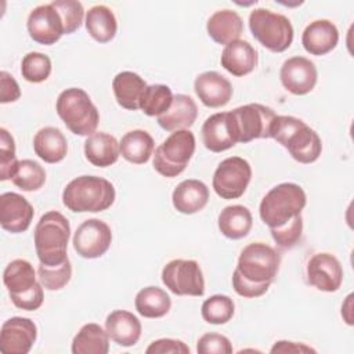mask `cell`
I'll return each instance as SVG.
<instances>
[{
    "instance_id": "6da1fadb",
    "label": "cell",
    "mask_w": 354,
    "mask_h": 354,
    "mask_svg": "<svg viewBox=\"0 0 354 354\" xmlns=\"http://www.w3.org/2000/svg\"><path fill=\"white\" fill-rule=\"evenodd\" d=\"M270 138L288 149L299 163L315 162L322 152V141L315 130L301 119L289 115H277L270 127Z\"/></svg>"
},
{
    "instance_id": "7a4b0ae2",
    "label": "cell",
    "mask_w": 354,
    "mask_h": 354,
    "mask_svg": "<svg viewBox=\"0 0 354 354\" xmlns=\"http://www.w3.org/2000/svg\"><path fill=\"white\" fill-rule=\"evenodd\" d=\"M116 198L111 181L98 176H79L62 191V203L75 213H98L109 209Z\"/></svg>"
},
{
    "instance_id": "3957f363",
    "label": "cell",
    "mask_w": 354,
    "mask_h": 354,
    "mask_svg": "<svg viewBox=\"0 0 354 354\" xmlns=\"http://www.w3.org/2000/svg\"><path fill=\"white\" fill-rule=\"evenodd\" d=\"M71 225L68 218L57 212L44 213L35 227L33 242L37 259L44 266H58L68 260Z\"/></svg>"
},
{
    "instance_id": "277c9868",
    "label": "cell",
    "mask_w": 354,
    "mask_h": 354,
    "mask_svg": "<svg viewBox=\"0 0 354 354\" xmlns=\"http://www.w3.org/2000/svg\"><path fill=\"white\" fill-rule=\"evenodd\" d=\"M307 205L304 189L295 183H281L272 187L261 199L259 214L270 228H278L301 214Z\"/></svg>"
},
{
    "instance_id": "5b68a950",
    "label": "cell",
    "mask_w": 354,
    "mask_h": 354,
    "mask_svg": "<svg viewBox=\"0 0 354 354\" xmlns=\"http://www.w3.org/2000/svg\"><path fill=\"white\" fill-rule=\"evenodd\" d=\"M55 111L65 126L76 136L88 137L98 127V109L83 88L69 87L61 91L55 101Z\"/></svg>"
},
{
    "instance_id": "8992f818",
    "label": "cell",
    "mask_w": 354,
    "mask_h": 354,
    "mask_svg": "<svg viewBox=\"0 0 354 354\" xmlns=\"http://www.w3.org/2000/svg\"><path fill=\"white\" fill-rule=\"evenodd\" d=\"M253 37L272 53H283L293 41V26L288 17L267 8H254L249 14Z\"/></svg>"
},
{
    "instance_id": "52a82bcc",
    "label": "cell",
    "mask_w": 354,
    "mask_h": 354,
    "mask_svg": "<svg viewBox=\"0 0 354 354\" xmlns=\"http://www.w3.org/2000/svg\"><path fill=\"white\" fill-rule=\"evenodd\" d=\"M275 112L261 104H246L227 112V122L235 144L270 138V127Z\"/></svg>"
},
{
    "instance_id": "ba28073f",
    "label": "cell",
    "mask_w": 354,
    "mask_h": 354,
    "mask_svg": "<svg viewBox=\"0 0 354 354\" xmlns=\"http://www.w3.org/2000/svg\"><path fill=\"white\" fill-rule=\"evenodd\" d=\"M196 147L195 136L191 130L173 131L153 153V169L163 177H177L191 160Z\"/></svg>"
},
{
    "instance_id": "9c48e42d",
    "label": "cell",
    "mask_w": 354,
    "mask_h": 354,
    "mask_svg": "<svg viewBox=\"0 0 354 354\" xmlns=\"http://www.w3.org/2000/svg\"><path fill=\"white\" fill-rule=\"evenodd\" d=\"M281 264L279 253L267 243L253 242L245 246L238 257L236 271L253 283L271 285Z\"/></svg>"
},
{
    "instance_id": "30bf717a",
    "label": "cell",
    "mask_w": 354,
    "mask_h": 354,
    "mask_svg": "<svg viewBox=\"0 0 354 354\" xmlns=\"http://www.w3.org/2000/svg\"><path fill=\"white\" fill-rule=\"evenodd\" d=\"M163 285L177 296H203L205 278L195 260L174 259L162 268Z\"/></svg>"
},
{
    "instance_id": "8fae6325",
    "label": "cell",
    "mask_w": 354,
    "mask_h": 354,
    "mask_svg": "<svg viewBox=\"0 0 354 354\" xmlns=\"http://www.w3.org/2000/svg\"><path fill=\"white\" fill-rule=\"evenodd\" d=\"M250 180V163L241 156H230L214 170L212 185L220 198L238 199L245 194Z\"/></svg>"
},
{
    "instance_id": "7c38bea8",
    "label": "cell",
    "mask_w": 354,
    "mask_h": 354,
    "mask_svg": "<svg viewBox=\"0 0 354 354\" xmlns=\"http://www.w3.org/2000/svg\"><path fill=\"white\" fill-rule=\"evenodd\" d=\"M72 243L79 256L84 259H98L108 252L112 243V231L105 221L88 218L75 231Z\"/></svg>"
},
{
    "instance_id": "4fadbf2b",
    "label": "cell",
    "mask_w": 354,
    "mask_h": 354,
    "mask_svg": "<svg viewBox=\"0 0 354 354\" xmlns=\"http://www.w3.org/2000/svg\"><path fill=\"white\" fill-rule=\"evenodd\" d=\"M26 28L30 39L43 46L55 44L65 35L62 18L51 3L35 7L28 15Z\"/></svg>"
},
{
    "instance_id": "5bb4252c",
    "label": "cell",
    "mask_w": 354,
    "mask_h": 354,
    "mask_svg": "<svg viewBox=\"0 0 354 354\" xmlns=\"http://www.w3.org/2000/svg\"><path fill=\"white\" fill-rule=\"evenodd\" d=\"M279 79L283 88L290 94L306 95L314 90L318 80V71L311 59L295 55L282 64Z\"/></svg>"
},
{
    "instance_id": "9a60e30c",
    "label": "cell",
    "mask_w": 354,
    "mask_h": 354,
    "mask_svg": "<svg viewBox=\"0 0 354 354\" xmlns=\"http://www.w3.org/2000/svg\"><path fill=\"white\" fill-rule=\"evenodd\" d=\"M37 339V326L30 318L11 317L1 325L0 350L6 354H28Z\"/></svg>"
},
{
    "instance_id": "2e32d148",
    "label": "cell",
    "mask_w": 354,
    "mask_h": 354,
    "mask_svg": "<svg viewBox=\"0 0 354 354\" xmlns=\"http://www.w3.org/2000/svg\"><path fill=\"white\" fill-rule=\"evenodd\" d=\"M307 279L321 292H336L343 282V267L332 253H317L307 263Z\"/></svg>"
},
{
    "instance_id": "e0dca14e",
    "label": "cell",
    "mask_w": 354,
    "mask_h": 354,
    "mask_svg": "<svg viewBox=\"0 0 354 354\" xmlns=\"http://www.w3.org/2000/svg\"><path fill=\"white\" fill-rule=\"evenodd\" d=\"M35 210L30 202L17 194L4 192L0 195V225L11 234L25 232L33 220Z\"/></svg>"
},
{
    "instance_id": "ac0fdd59",
    "label": "cell",
    "mask_w": 354,
    "mask_h": 354,
    "mask_svg": "<svg viewBox=\"0 0 354 354\" xmlns=\"http://www.w3.org/2000/svg\"><path fill=\"white\" fill-rule=\"evenodd\" d=\"M194 90L201 102L207 108H221L232 97V86L227 77L216 71H206L196 76Z\"/></svg>"
},
{
    "instance_id": "d6986e66",
    "label": "cell",
    "mask_w": 354,
    "mask_h": 354,
    "mask_svg": "<svg viewBox=\"0 0 354 354\" xmlns=\"http://www.w3.org/2000/svg\"><path fill=\"white\" fill-rule=\"evenodd\" d=\"M339 43V30L329 19L310 22L301 35V44L311 55H325Z\"/></svg>"
},
{
    "instance_id": "ffe728a7",
    "label": "cell",
    "mask_w": 354,
    "mask_h": 354,
    "mask_svg": "<svg viewBox=\"0 0 354 354\" xmlns=\"http://www.w3.org/2000/svg\"><path fill=\"white\" fill-rule=\"evenodd\" d=\"M221 66L232 76L242 77L254 71L259 62L257 50L246 40H235L228 43L220 58Z\"/></svg>"
},
{
    "instance_id": "44dd1931",
    "label": "cell",
    "mask_w": 354,
    "mask_h": 354,
    "mask_svg": "<svg viewBox=\"0 0 354 354\" xmlns=\"http://www.w3.org/2000/svg\"><path fill=\"white\" fill-rule=\"evenodd\" d=\"M141 329L140 319L126 310H115L105 319L109 339L122 347L134 346L141 337Z\"/></svg>"
},
{
    "instance_id": "7402d4cb",
    "label": "cell",
    "mask_w": 354,
    "mask_h": 354,
    "mask_svg": "<svg viewBox=\"0 0 354 354\" xmlns=\"http://www.w3.org/2000/svg\"><path fill=\"white\" fill-rule=\"evenodd\" d=\"M171 202L174 209L183 214L198 213L209 202V188L201 180H184L174 188Z\"/></svg>"
},
{
    "instance_id": "603a6c76",
    "label": "cell",
    "mask_w": 354,
    "mask_h": 354,
    "mask_svg": "<svg viewBox=\"0 0 354 354\" xmlns=\"http://www.w3.org/2000/svg\"><path fill=\"white\" fill-rule=\"evenodd\" d=\"M198 116L196 102L187 94H176L170 108L158 116V124L166 131L189 129Z\"/></svg>"
},
{
    "instance_id": "cb8c5ba5",
    "label": "cell",
    "mask_w": 354,
    "mask_h": 354,
    "mask_svg": "<svg viewBox=\"0 0 354 354\" xmlns=\"http://www.w3.org/2000/svg\"><path fill=\"white\" fill-rule=\"evenodd\" d=\"M206 30L213 41L227 46L231 41L239 40V36L243 33V21L234 10H218L207 19Z\"/></svg>"
},
{
    "instance_id": "d4e9b609",
    "label": "cell",
    "mask_w": 354,
    "mask_h": 354,
    "mask_svg": "<svg viewBox=\"0 0 354 354\" xmlns=\"http://www.w3.org/2000/svg\"><path fill=\"white\" fill-rule=\"evenodd\" d=\"M120 145L118 140L105 131H95L84 141V156L97 167H108L118 162Z\"/></svg>"
},
{
    "instance_id": "484cf974",
    "label": "cell",
    "mask_w": 354,
    "mask_h": 354,
    "mask_svg": "<svg viewBox=\"0 0 354 354\" xmlns=\"http://www.w3.org/2000/svg\"><path fill=\"white\" fill-rule=\"evenodd\" d=\"M33 151L46 163H58L68 152L66 137L58 127H43L33 137Z\"/></svg>"
},
{
    "instance_id": "4316f807",
    "label": "cell",
    "mask_w": 354,
    "mask_h": 354,
    "mask_svg": "<svg viewBox=\"0 0 354 354\" xmlns=\"http://www.w3.org/2000/svg\"><path fill=\"white\" fill-rule=\"evenodd\" d=\"M147 86L145 80L131 71L119 72L112 80V90L116 102L127 111L140 109V98Z\"/></svg>"
},
{
    "instance_id": "83f0119b",
    "label": "cell",
    "mask_w": 354,
    "mask_h": 354,
    "mask_svg": "<svg viewBox=\"0 0 354 354\" xmlns=\"http://www.w3.org/2000/svg\"><path fill=\"white\" fill-rule=\"evenodd\" d=\"M217 225L220 232L228 239H242L245 238L253 225V217L250 210L243 205L225 206L218 217Z\"/></svg>"
},
{
    "instance_id": "f1b7e54d",
    "label": "cell",
    "mask_w": 354,
    "mask_h": 354,
    "mask_svg": "<svg viewBox=\"0 0 354 354\" xmlns=\"http://www.w3.org/2000/svg\"><path fill=\"white\" fill-rule=\"evenodd\" d=\"M201 133L203 145L212 152H223L236 145L228 127L227 112L210 115L203 122Z\"/></svg>"
},
{
    "instance_id": "f546056e",
    "label": "cell",
    "mask_w": 354,
    "mask_h": 354,
    "mask_svg": "<svg viewBox=\"0 0 354 354\" xmlns=\"http://www.w3.org/2000/svg\"><path fill=\"white\" fill-rule=\"evenodd\" d=\"M84 25L88 35L98 43L111 41L118 32L116 17L113 11L104 4H97L86 12Z\"/></svg>"
},
{
    "instance_id": "4dcf8cb0",
    "label": "cell",
    "mask_w": 354,
    "mask_h": 354,
    "mask_svg": "<svg viewBox=\"0 0 354 354\" xmlns=\"http://www.w3.org/2000/svg\"><path fill=\"white\" fill-rule=\"evenodd\" d=\"M120 155L130 163L144 165L153 155L155 142L152 136L141 129L127 131L120 142Z\"/></svg>"
},
{
    "instance_id": "1f68e13d",
    "label": "cell",
    "mask_w": 354,
    "mask_h": 354,
    "mask_svg": "<svg viewBox=\"0 0 354 354\" xmlns=\"http://www.w3.org/2000/svg\"><path fill=\"white\" fill-rule=\"evenodd\" d=\"M71 350L73 354H106L109 351V335L95 322L84 324L75 335Z\"/></svg>"
},
{
    "instance_id": "d6a6232c",
    "label": "cell",
    "mask_w": 354,
    "mask_h": 354,
    "mask_svg": "<svg viewBox=\"0 0 354 354\" xmlns=\"http://www.w3.org/2000/svg\"><path fill=\"white\" fill-rule=\"evenodd\" d=\"M33 266L25 259H15L3 271V282L8 295H21L30 290L39 281Z\"/></svg>"
},
{
    "instance_id": "836d02e7",
    "label": "cell",
    "mask_w": 354,
    "mask_h": 354,
    "mask_svg": "<svg viewBox=\"0 0 354 354\" xmlns=\"http://www.w3.org/2000/svg\"><path fill=\"white\" fill-rule=\"evenodd\" d=\"M134 306L144 318H162L170 311L171 299L162 288L147 286L136 295Z\"/></svg>"
},
{
    "instance_id": "e575fe53",
    "label": "cell",
    "mask_w": 354,
    "mask_h": 354,
    "mask_svg": "<svg viewBox=\"0 0 354 354\" xmlns=\"http://www.w3.org/2000/svg\"><path fill=\"white\" fill-rule=\"evenodd\" d=\"M171 88L166 84H149L145 87L138 108L147 116H160L165 113L173 102Z\"/></svg>"
},
{
    "instance_id": "d590c367",
    "label": "cell",
    "mask_w": 354,
    "mask_h": 354,
    "mask_svg": "<svg viewBox=\"0 0 354 354\" xmlns=\"http://www.w3.org/2000/svg\"><path fill=\"white\" fill-rule=\"evenodd\" d=\"M11 181L22 191H37L46 183V171L43 166L36 160L22 159L19 160L18 169Z\"/></svg>"
},
{
    "instance_id": "8d00e7d4",
    "label": "cell",
    "mask_w": 354,
    "mask_h": 354,
    "mask_svg": "<svg viewBox=\"0 0 354 354\" xmlns=\"http://www.w3.org/2000/svg\"><path fill=\"white\" fill-rule=\"evenodd\" d=\"M234 313L235 304L227 295H213L206 299L201 307L202 318L213 325L227 324L234 317Z\"/></svg>"
},
{
    "instance_id": "74e56055",
    "label": "cell",
    "mask_w": 354,
    "mask_h": 354,
    "mask_svg": "<svg viewBox=\"0 0 354 354\" xmlns=\"http://www.w3.org/2000/svg\"><path fill=\"white\" fill-rule=\"evenodd\" d=\"M51 69L53 64L50 57L39 51L28 53L21 62V75L29 83H41L47 80L51 75Z\"/></svg>"
},
{
    "instance_id": "f35d334b",
    "label": "cell",
    "mask_w": 354,
    "mask_h": 354,
    "mask_svg": "<svg viewBox=\"0 0 354 354\" xmlns=\"http://www.w3.org/2000/svg\"><path fill=\"white\" fill-rule=\"evenodd\" d=\"M37 277L40 283L47 290H59L72 278V264L69 259L58 266H44L39 264L37 267Z\"/></svg>"
},
{
    "instance_id": "ab89813d",
    "label": "cell",
    "mask_w": 354,
    "mask_h": 354,
    "mask_svg": "<svg viewBox=\"0 0 354 354\" xmlns=\"http://www.w3.org/2000/svg\"><path fill=\"white\" fill-rule=\"evenodd\" d=\"M19 160L15 155V141L10 131L0 129V180H11L18 169Z\"/></svg>"
},
{
    "instance_id": "60d3db41",
    "label": "cell",
    "mask_w": 354,
    "mask_h": 354,
    "mask_svg": "<svg viewBox=\"0 0 354 354\" xmlns=\"http://www.w3.org/2000/svg\"><path fill=\"white\" fill-rule=\"evenodd\" d=\"M51 4L57 8L59 12L62 22H64V29L65 35H71L76 32L82 24L84 17V8L80 1L76 0H55L51 1Z\"/></svg>"
},
{
    "instance_id": "b9f144b4",
    "label": "cell",
    "mask_w": 354,
    "mask_h": 354,
    "mask_svg": "<svg viewBox=\"0 0 354 354\" xmlns=\"http://www.w3.org/2000/svg\"><path fill=\"white\" fill-rule=\"evenodd\" d=\"M271 236L279 248L290 249L296 246L303 234V217L301 214L293 217L286 224L278 228H270Z\"/></svg>"
},
{
    "instance_id": "7bdbcfd3",
    "label": "cell",
    "mask_w": 354,
    "mask_h": 354,
    "mask_svg": "<svg viewBox=\"0 0 354 354\" xmlns=\"http://www.w3.org/2000/svg\"><path fill=\"white\" fill-rule=\"evenodd\" d=\"M196 351L199 354H231L234 348L227 336L210 332L198 339Z\"/></svg>"
},
{
    "instance_id": "ee69618b",
    "label": "cell",
    "mask_w": 354,
    "mask_h": 354,
    "mask_svg": "<svg viewBox=\"0 0 354 354\" xmlns=\"http://www.w3.org/2000/svg\"><path fill=\"white\" fill-rule=\"evenodd\" d=\"M10 299L14 303V306L21 310L35 311L41 307L43 300H44L43 285L39 281L30 290L24 292L21 295H12V296H10Z\"/></svg>"
},
{
    "instance_id": "f6af8a7d",
    "label": "cell",
    "mask_w": 354,
    "mask_h": 354,
    "mask_svg": "<svg viewBox=\"0 0 354 354\" xmlns=\"http://www.w3.org/2000/svg\"><path fill=\"white\" fill-rule=\"evenodd\" d=\"M232 288L234 290L242 296V297H248V299H254V297H260L264 293H267L270 285L268 283H253L248 279H245L236 270H234L232 272Z\"/></svg>"
},
{
    "instance_id": "bcb514c9",
    "label": "cell",
    "mask_w": 354,
    "mask_h": 354,
    "mask_svg": "<svg viewBox=\"0 0 354 354\" xmlns=\"http://www.w3.org/2000/svg\"><path fill=\"white\" fill-rule=\"evenodd\" d=\"M189 347L184 342L170 337L153 340L145 350L147 354H189Z\"/></svg>"
},
{
    "instance_id": "7dc6e473",
    "label": "cell",
    "mask_w": 354,
    "mask_h": 354,
    "mask_svg": "<svg viewBox=\"0 0 354 354\" xmlns=\"http://www.w3.org/2000/svg\"><path fill=\"white\" fill-rule=\"evenodd\" d=\"M21 97V88L14 76H11L8 72L1 71L0 72V102L8 104L19 100Z\"/></svg>"
},
{
    "instance_id": "c3c4849f",
    "label": "cell",
    "mask_w": 354,
    "mask_h": 354,
    "mask_svg": "<svg viewBox=\"0 0 354 354\" xmlns=\"http://www.w3.org/2000/svg\"><path fill=\"white\" fill-rule=\"evenodd\" d=\"M272 354L275 353H315V350L304 343L297 342H289V340H278L274 343V346L270 350Z\"/></svg>"
},
{
    "instance_id": "681fc988",
    "label": "cell",
    "mask_w": 354,
    "mask_h": 354,
    "mask_svg": "<svg viewBox=\"0 0 354 354\" xmlns=\"http://www.w3.org/2000/svg\"><path fill=\"white\" fill-rule=\"evenodd\" d=\"M351 308H353V295H348L346 297V301L342 306V317L344 318L347 325H353V314H351Z\"/></svg>"
}]
</instances>
